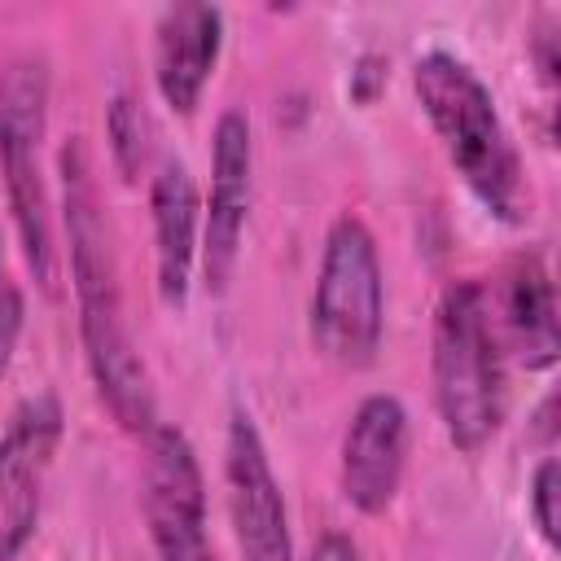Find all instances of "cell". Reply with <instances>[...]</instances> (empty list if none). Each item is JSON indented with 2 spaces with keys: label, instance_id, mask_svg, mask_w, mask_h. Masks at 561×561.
I'll use <instances>...</instances> for the list:
<instances>
[{
  "label": "cell",
  "instance_id": "cell-1",
  "mask_svg": "<svg viewBox=\"0 0 561 561\" xmlns=\"http://www.w3.org/2000/svg\"><path fill=\"white\" fill-rule=\"evenodd\" d=\"M61 175V224H66V254H70V285L79 302V337L92 386L110 416L127 434H149L158 425V399L149 368L131 342L127 307L118 289V263L110 245V224L101 210L96 175L83 136H70L57 153Z\"/></svg>",
  "mask_w": 561,
  "mask_h": 561
},
{
  "label": "cell",
  "instance_id": "cell-2",
  "mask_svg": "<svg viewBox=\"0 0 561 561\" xmlns=\"http://www.w3.org/2000/svg\"><path fill=\"white\" fill-rule=\"evenodd\" d=\"M412 88L456 175L486 206V215H495L500 224H526L530 188H526L522 153L495 110L491 88L478 79V70L460 61L456 53L434 48L416 57Z\"/></svg>",
  "mask_w": 561,
  "mask_h": 561
},
{
  "label": "cell",
  "instance_id": "cell-3",
  "mask_svg": "<svg viewBox=\"0 0 561 561\" xmlns=\"http://www.w3.org/2000/svg\"><path fill=\"white\" fill-rule=\"evenodd\" d=\"M430 381L438 421L460 451H482L504 421V355L482 280H451L434 307Z\"/></svg>",
  "mask_w": 561,
  "mask_h": 561
},
{
  "label": "cell",
  "instance_id": "cell-4",
  "mask_svg": "<svg viewBox=\"0 0 561 561\" xmlns=\"http://www.w3.org/2000/svg\"><path fill=\"white\" fill-rule=\"evenodd\" d=\"M48 92L53 70L48 57L26 48L13 53L0 70V175L13 210V228L26 254L35 285L57 298V237H53V202L44 184V131H48Z\"/></svg>",
  "mask_w": 561,
  "mask_h": 561
},
{
  "label": "cell",
  "instance_id": "cell-5",
  "mask_svg": "<svg viewBox=\"0 0 561 561\" xmlns=\"http://www.w3.org/2000/svg\"><path fill=\"white\" fill-rule=\"evenodd\" d=\"M311 346L337 368H368L386 329L381 254L359 215H337L324 232V254L307 307Z\"/></svg>",
  "mask_w": 561,
  "mask_h": 561
},
{
  "label": "cell",
  "instance_id": "cell-6",
  "mask_svg": "<svg viewBox=\"0 0 561 561\" xmlns=\"http://www.w3.org/2000/svg\"><path fill=\"white\" fill-rule=\"evenodd\" d=\"M140 486L158 561H219L206 539V478L184 430L153 425L145 434Z\"/></svg>",
  "mask_w": 561,
  "mask_h": 561
},
{
  "label": "cell",
  "instance_id": "cell-7",
  "mask_svg": "<svg viewBox=\"0 0 561 561\" xmlns=\"http://www.w3.org/2000/svg\"><path fill=\"white\" fill-rule=\"evenodd\" d=\"M66 430L53 390L26 394L0 434V561H13L39 522V486Z\"/></svg>",
  "mask_w": 561,
  "mask_h": 561
},
{
  "label": "cell",
  "instance_id": "cell-8",
  "mask_svg": "<svg viewBox=\"0 0 561 561\" xmlns=\"http://www.w3.org/2000/svg\"><path fill=\"white\" fill-rule=\"evenodd\" d=\"M250 171H254V136L245 110H224L210 136V197L202 206V280L206 294H224L237 259L241 232L250 215Z\"/></svg>",
  "mask_w": 561,
  "mask_h": 561
},
{
  "label": "cell",
  "instance_id": "cell-9",
  "mask_svg": "<svg viewBox=\"0 0 561 561\" xmlns=\"http://www.w3.org/2000/svg\"><path fill=\"white\" fill-rule=\"evenodd\" d=\"M224 491H228V517H232L241 561H294L285 495L272 473L263 434L245 412H232V425H228Z\"/></svg>",
  "mask_w": 561,
  "mask_h": 561
},
{
  "label": "cell",
  "instance_id": "cell-10",
  "mask_svg": "<svg viewBox=\"0 0 561 561\" xmlns=\"http://www.w3.org/2000/svg\"><path fill=\"white\" fill-rule=\"evenodd\" d=\"M408 465V408L399 394H368L351 412L337 456V482L351 508L377 517L394 504Z\"/></svg>",
  "mask_w": 561,
  "mask_h": 561
},
{
  "label": "cell",
  "instance_id": "cell-11",
  "mask_svg": "<svg viewBox=\"0 0 561 561\" xmlns=\"http://www.w3.org/2000/svg\"><path fill=\"white\" fill-rule=\"evenodd\" d=\"M224 48V13L202 0L162 9L153 26V83L175 114H193Z\"/></svg>",
  "mask_w": 561,
  "mask_h": 561
},
{
  "label": "cell",
  "instance_id": "cell-12",
  "mask_svg": "<svg viewBox=\"0 0 561 561\" xmlns=\"http://www.w3.org/2000/svg\"><path fill=\"white\" fill-rule=\"evenodd\" d=\"M149 219H153V267H158V298L171 311H184L193 263L202 245V197L197 180L180 158H167L149 184Z\"/></svg>",
  "mask_w": 561,
  "mask_h": 561
},
{
  "label": "cell",
  "instance_id": "cell-13",
  "mask_svg": "<svg viewBox=\"0 0 561 561\" xmlns=\"http://www.w3.org/2000/svg\"><path fill=\"white\" fill-rule=\"evenodd\" d=\"M500 324L526 368L557 364V294L539 254H522L500 289Z\"/></svg>",
  "mask_w": 561,
  "mask_h": 561
},
{
  "label": "cell",
  "instance_id": "cell-14",
  "mask_svg": "<svg viewBox=\"0 0 561 561\" xmlns=\"http://www.w3.org/2000/svg\"><path fill=\"white\" fill-rule=\"evenodd\" d=\"M105 136H110V158L123 180H136L149 162V114L131 92H118L105 110Z\"/></svg>",
  "mask_w": 561,
  "mask_h": 561
},
{
  "label": "cell",
  "instance_id": "cell-15",
  "mask_svg": "<svg viewBox=\"0 0 561 561\" xmlns=\"http://www.w3.org/2000/svg\"><path fill=\"white\" fill-rule=\"evenodd\" d=\"M557 495H561V465L557 456H543L530 478V522L548 548H557Z\"/></svg>",
  "mask_w": 561,
  "mask_h": 561
},
{
  "label": "cell",
  "instance_id": "cell-16",
  "mask_svg": "<svg viewBox=\"0 0 561 561\" xmlns=\"http://www.w3.org/2000/svg\"><path fill=\"white\" fill-rule=\"evenodd\" d=\"M22 324H26V298H22V289H18L13 280H0V377H4L9 364H13Z\"/></svg>",
  "mask_w": 561,
  "mask_h": 561
},
{
  "label": "cell",
  "instance_id": "cell-17",
  "mask_svg": "<svg viewBox=\"0 0 561 561\" xmlns=\"http://www.w3.org/2000/svg\"><path fill=\"white\" fill-rule=\"evenodd\" d=\"M386 75H390V61L381 53H359L351 66V101H359V105L377 101V92L386 88Z\"/></svg>",
  "mask_w": 561,
  "mask_h": 561
},
{
  "label": "cell",
  "instance_id": "cell-18",
  "mask_svg": "<svg viewBox=\"0 0 561 561\" xmlns=\"http://www.w3.org/2000/svg\"><path fill=\"white\" fill-rule=\"evenodd\" d=\"M311 561H364V552H359V543H355L351 535L329 530V535H320V539H316Z\"/></svg>",
  "mask_w": 561,
  "mask_h": 561
},
{
  "label": "cell",
  "instance_id": "cell-19",
  "mask_svg": "<svg viewBox=\"0 0 561 561\" xmlns=\"http://www.w3.org/2000/svg\"><path fill=\"white\" fill-rule=\"evenodd\" d=\"M0 267H4V237H0Z\"/></svg>",
  "mask_w": 561,
  "mask_h": 561
}]
</instances>
